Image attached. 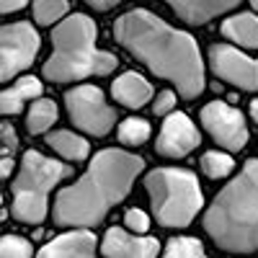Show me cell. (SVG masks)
Wrapping results in <instances>:
<instances>
[{"label":"cell","instance_id":"cell-1","mask_svg":"<svg viewBox=\"0 0 258 258\" xmlns=\"http://www.w3.org/2000/svg\"><path fill=\"white\" fill-rule=\"evenodd\" d=\"M114 36L140 59L150 73L176 85L183 98H197L204 91V59L191 34L165 24L145 8H135L116 18Z\"/></svg>","mask_w":258,"mask_h":258},{"label":"cell","instance_id":"cell-2","mask_svg":"<svg viewBox=\"0 0 258 258\" xmlns=\"http://www.w3.org/2000/svg\"><path fill=\"white\" fill-rule=\"evenodd\" d=\"M145 160L140 155L109 147L93 155L85 176L57 191L52 217L62 227H96L132 191Z\"/></svg>","mask_w":258,"mask_h":258},{"label":"cell","instance_id":"cell-3","mask_svg":"<svg viewBox=\"0 0 258 258\" xmlns=\"http://www.w3.org/2000/svg\"><path fill=\"white\" fill-rule=\"evenodd\" d=\"M204 230L227 253L258 250V158H250L209 204Z\"/></svg>","mask_w":258,"mask_h":258},{"label":"cell","instance_id":"cell-4","mask_svg":"<svg viewBox=\"0 0 258 258\" xmlns=\"http://www.w3.org/2000/svg\"><path fill=\"white\" fill-rule=\"evenodd\" d=\"M52 47V57L44 62V78L52 83H73L116 70V57L96 47V24L83 13L62 18L54 26Z\"/></svg>","mask_w":258,"mask_h":258},{"label":"cell","instance_id":"cell-5","mask_svg":"<svg viewBox=\"0 0 258 258\" xmlns=\"http://www.w3.org/2000/svg\"><path fill=\"white\" fill-rule=\"evenodd\" d=\"M153 214L163 227H186L204 207L199 181L183 168H155L145 178Z\"/></svg>","mask_w":258,"mask_h":258},{"label":"cell","instance_id":"cell-6","mask_svg":"<svg viewBox=\"0 0 258 258\" xmlns=\"http://www.w3.org/2000/svg\"><path fill=\"white\" fill-rule=\"evenodd\" d=\"M73 176V168L59 160H49L36 150H29L21 160V170L11 186L13 191V217L26 225H39L47 217L49 191Z\"/></svg>","mask_w":258,"mask_h":258},{"label":"cell","instance_id":"cell-7","mask_svg":"<svg viewBox=\"0 0 258 258\" xmlns=\"http://www.w3.org/2000/svg\"><path fill=\"white\" fill-rule=\"evenodd\" d=\"M64 106H68L70 121L85 135L103 137L116 124V111L106 103L101 88H96V85H78V88L68 91Z\"/></svg>","mask_w":258,"mask_h":258},{"label":"cell","instance_id":"cell-8","mask_svg":"<svg viewBox=\"0 0 258 258\" xmlns=\"http://www.w3.org/2000/svg\"><path fill=\"white\" fill-rule=\"evenodd\" d=\"M39 34L26 21H16L6 24L0 29V78L11 80L21 70H26L34 64V57L39 52Z\"/></svg>","mask_w":258,"mask_h":258},{"label":"cell","instance_id":"cell-9","mask_svg":"<svg viewBox=\"0 0 258 258\" xmlns=\"http://www.w3.org/2000/svg\"><path fill=\"white\" fill-rule=\"evenodd\" d=\"M202 124L207 129V135L217 142L220 147H225L227 153H238L248 142V124L243 119V114L235 106L225 103V101H212L207 106H202Z\"/></svg>","mask_w":258,"mask_h":258},{"label":"cell","instance_id":"cell-10","mask_svg":"<svg viewBox=\"0 0 258 258\" xmlns=\"http://www.w3.org/2000/svg\"><path fill=\"white\" fill-rule=\"evenodd\" d=\"M209 68L220 80L235 85V88L258 91V59L248 57L240 49L227 44H214L209 49Z\"/></svg>","mask_w":258,"mask_h":258},{"label":"cell","instance_id":"cell-11","mask_svg":"<svg viewBox=\"0 0 258 258\" xmlns=\"http://www.w3.org/2000/svg\"><path fill=\"white\" fill-rule=\"evenodd\" d=\"M199 142H202L199 129L194 126V121L186 114H168L160 126L155 150L163 158H183L191 150H197Z\"/></svg>","mask_w":258,"mask_h":258},{"label":"cell","instance_id":"cell-12","mask_svg":"<svg viewBox=\"0 0 258 258\" xmlns=\"http://www.w3.org/2000/svg\"><path fill=\"white\" fill-rule=\"evenodd\" d=\"M160 253V240L150 238L145 232L129 230L124 232L121 227H111L103 238V255H116V258H153Z\"/></svg>","mask_w":258,"mask_h":258},{"label":"cell","instance_id":"cell-13","mask_svg":"<svg viewBox=\"0 0 258 258\" xmlns=\"http://www.w3.org/2000/svg\"><path fill=\"white\" fill-rule=\"evenodd\" d=\"M173 8V13L186 21L188 26H204L212 18H217L232 8H238L243 0H163Z\"/></svg>","mask_w":258,"mask_h":258},{"label":"cell","instance_id":"cell-14","mask_svg":"<svg viewBox=\"0 0 258 258\" xmlns=\"http://www.w3.org/2000/svg\"><path fill=\"white\" fill-rule=\"evenodd\" d=\"M96 253V235L85 227L70 230L54 238L52 243H47L41 248V255L47 258H59V255H70V258H91Z\"/></svg>","mask_w":258,"mask_h":258},{"label":"cell","instance_id":"cell-15","mask_svg":"<svg viewBox=\"0 0 258 258\" xmlns=\"http://www.w3.org/2000/svg\"><path fill=\"white\" fill-rule=\"evenodd\" d=\"M111 96L126 106V109H142V106L153 98V85H150L140 73H121L114 85H111Z\"/></svg>","mask_w":258,"mask_h":258},{"label":"cell","instance_id":"cell-16","mask_svg":"<svg viewBox=\"0 0 258 258\" xmlns=\"http://www.w3.org/2000/svg\"><path fill=\"white\" fill-rule=\"evenodd\" d=\"M222 36L243 49H258V16L238 13L222 24Z\"/></svg>","mask_w":258,"mask_h":258},{"label":"cell","instance_id":"cell-17","mask_svg":"<svg viewBox=\"0 0 258 258\" xmlns=\"http://www.w3.org/2000/svg\"><path fill=\"white\" fill-rule=\"evenodd\" d=\"M39 96H41V80L39 78H31V75L18 78L11 88H6L3 93H0V111H3L6 116L18 114L24 101L39 98Z\"/></svg>","mask_w":258,"mask_h":258},{"label":"cell","instance_id":"cell-18","mask_svg":"<svg viewBox=\"0 0 258 258\" xmlns=\"http://www.w3.org/2000/svg\"><path fill=\"white\" fill-rule=\"evenodd\" d=\"M47 145L54 150L57 155L68 158V160H85L88 153H91L88 140H83L75 132H68V129H57V132H52L47 137Z\"/></svg>","mask_w":258,"mask_h":258},{"label":"cell","instance_id":"cell-19","mask_svg":"<svg viewBox=\"0 0 258 258\" xmlns=\"http://www.w3.org/2000/svg\"><path fill=\"white\" fill-rule=\"evenodd\" d=\"M57 121V103L52 98H39L34 101V106L29 109L26 116V129L31 135H41Z\"/></svg>","mask_w":258,"mask_h":258},{"label":"cell","instance_id":"cell-20","mask_svg":"<svg viewBox=\"0 0 258 258\" xmlns=\"http://www.w3.org/2000/svg\"><path fill=\"white\" fill-rule=\"evenodd\" d=\"M68 0H34V21L39 26H52L68 13Z\"/></svg>","mask_w":258,"mask_h":258},{"label":"cell","instance_id":"cell-21","mask_svg":"<svg viewBox=\"0 0 258 258\" xmlns=\"http://www.w3.org/2000/svg\"><path fill=\"white\" fill-rule=\"evenodd\" d=\"M199 165H202V170H204L207 178H225V176L232 173V168H235L232 158H230L227 153H217V150L204 153V155L199 158Z\"/></svg>","mask_w":258,"mask_h":258},{"label":"cell","instance_id":"cell-22","mask_svg":"<svg viewBox=\"0 0 258 258\" xmlns=\"http://www.w3.org/2000/svg\"><path fill=\"white\" fill-rule=\"evenodd\" d=\"M119 140H121V145H129V147L145 145L150 140V124L140 116L124 119V124L119 126Z\"/></svg>","mask_w":258,"mask_h":258},{"label":"cell","instance_id":"cell-23","mask_svg":"<svg viewBox=\"0 0 258 258\" xmlns=\"http://www.w3.org/2000/svg\"><path fill=\"white\" fill-rule=\"evenodd\" d=\"M165 255H170V258H202L204 245L199 243V238H173L165 245Z\"/></svg>","mask_w":258,"mask_h":258},{"label":"cell","instance_id":"cell-24","mask_svg":"<svg viewBox=\"0 0 258 258\" xmlns=\"http://www.w3.org/2000/svg\"><path fill=\"white\" fill-rule=\"evenodd\" d=\"M18 150V140H16V132L13 126L6 121L3 124V163H0V176L8 178L11 176V168H13V155Z\"/></svg>","mask_w":258,"mask_h":258},{"label":"cell","instance_id":"cell-25","mask_svg":"<svg viewBox=\"0 0 258 258\" xmlns=\"http://www.w3.org/2000/svg\"><path fill=\"white\" fill-rule=\"evenodd\" d=\"M31 243L26 238H21V235H6L3 240H0V255L3 258H26L31 255Z\"/></svg>","mask_w":258,"mask_h":258},{"label":"cell","instance_id":"cell-26","mask_svg":"<svg viewBox=\"0 0 258 258\" xmlns=\"http://www.w3.org/2000/svg\"><path fill=\"white\" fill-rule=\"evenodd\" d=\"M124 225H126L129 230H135V232H147V227H150V217H147L142 209H126V214H124Z\"/></svg>","mask_w":258,"mask_h":258},{"label":"cell","instance_id":"cell-27","mask_svg":"<svg viewBox=\"0 0 258 258\" xmlns=\"http://www.w3.org/2000/svg\"><path fill=\"white\" fill-rule=\"evenodd\" d=\"M173 106H176V93L173 91H163V93H158V98L153 103V111L158 116H168L170 111H173Z\"/></svg>","mask_w":258,"mask_h":258},{"label":"cell","instance_id":"cell-28","mask_svg":"<svg viewBox=\"0 0 258 258\" xmlns=\"http://www.w3.org/2000/svg\"><path fill=\"white\" fill-rule=\"evenodd\" d=\"M93 11H111V8H116L119 3H124V0H85Z\"/></svg>","mask_w":258,"mask_h":258},{"label":"cell","instance_id":"cell-29","mask_svg":"<svg viewBox=\"0 0 258 258\" xmlns=\"http://www.w3.org/2000/svg\"><path fill=\"white\" fill-rule=\"evenodd\" d=\"M26 3H29V0H0V11L8 16V13H13V11H21Z\"/></svg>","mask_w":258,"mask_h":258},{"label":"cell","instance_id":"cell-30","mask_svg":"<svg viewBox=\"0 0 258 258\" xmlns=\"http://www.w3.org/2000/svg\"><path fill=\"white\" fill-rule=\"evenodd\" d=\"M250 116H253V121L258 124V98L250 101Z\"/></svg>","mask_w":258,"mask_h":258},{"label":"cell","instance_id":"cell-31","mask_svg":"<svg viewBox=\"0 0 258 258\" xmlns=\"http://www.w3.org/2000/svg\"><path fill=\"white\" fill-rule=\"evenodd\" d=\"M250 8H253V11H258V0H250Z\"/></svg>","mask_w":258,"mask_h":258}]
</instances>
